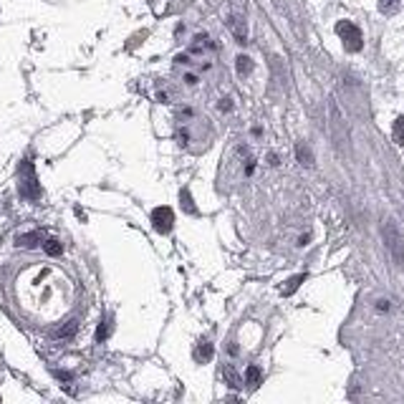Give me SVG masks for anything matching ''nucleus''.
I'll return each mask as SVG.
<instances>
[{"label":"nucleus","instance_id":"1","mask_svg":"<svg viewBox=\"0 0 404 404\" xmlns=\"http://www.w3.org/2000/svg\"><path fill=\"white\" fill-rule=\"evenodd\" d=\"M336 33H339V38L343 41V48H346L349 53L361 51L364 38H361V31H359L351 21H339V23H336Z\"/></svg>","mask_w":404,"mask_h":404},{"label":"nucleus","instance_id":"2","mask_svg":"<svg viewBox=\"0 0 404 404\" xmlns=\"http://www.w3.org/2000/svg\"><path fill=\"white\" fill-rule=\"evenodd\" d=\"M172 222H175V215H172L169 207H157L155 213H152V225H155L159 233H169Z\"/></svg>","mask_w":404,"mask_h":404},{"label":"nucleus","instance_id":"3","mask_svg":"<svg viewBox=\"0 0 404 404\" xmlns=\"http://www.w3.org/2000/svg\"><path fill=\"white\" fill-rule=\"evenodd\" d=\"M384 235H387V245L392 248V253H394V260L399 263V265H404V250H402V240H399V233L389 225L387 230H384Z\"/></svg>","mask_w":404,"mask_h":404},{"label":"nucleus","instance_id":"4","mask_svg":"<svg viewBox=\"0 0 404 404\" xmlns=\"http://www.w3.org/2000/svg\"><path fill=\"white\" fill-rule=\"evenodd\" d=\"M21 187H23V195H26V197H38L35 175H33V169H31V164H28V162L23 164V182H21Z\"/></svg>","mask_w":404,"mask_h":404},{"label":"nucleus","instance_id":"5","mask_svg":"<svg viewBox=\"0 0 404 404\" xmlns=\"http://www.w3.org/2000/svg\"><path fill=\"white\" fill-rule=\"evenodd\" d=\"M215 356V346L210 341H200L197 343V349H195V359L200 361V364H207L210 359Z\"/></svg>","mask_w":404,"mask_h":404},{"label":"nucleus","instance_id":"6","mask_svg":"<svg viewBox=\"0 0 404 404\" xmlns=\"http://www.w3.org/2000/svg\"><path fill=\"white\" fill-rule=\"evenodd\" d=\"M230 28H233V33H235L238 43H248V28H245V21H243L240 15H238V18H233Z\"/></svg>","mask_w":404,"mask_h":404},{"label":"nucleus","instance_id":"7","mask_svg":"<svg viewBox=\"0 0 404 404\" xmlns=\"http://www.w3.org/2000/svg\"><path fill=\"white\" fill-rule=\"evenodd\" d=\"M306 280V273H298V276H293V278H288L285 280V285L280 288V293L283 296H291V293H296L298 288H301V283Z\"/></svg>","mask_w":404,"mask_h":404},{"label":"nucleus","instance_id":"8","mask_svg":"<svg viewBox=\"0 0 404 404\" xmlns=\"http://www.w3.org/2000/svg\"><path fill=\"white\" fill-rule=\"evenodd\" d=\"M260 379H263V372H260V367L250 364V367H248V372H245V384L255 389V387L260 384Z\"/></svg>","mask_w":404,"mask_h":404},{"label":"nucleus","instance_id":"9","mask_svg":"<svg viewBox=\"0 0 404 404\" xmlns=\"http://www.w3.org/2000/svg\"><path fill=\"white\" fill-rule=\"evenodd\" d=\"M392 137H394V142H397L399 147H404V117H397V119H394Z\"/></svg>","mask_w":404,"mask_h":404},{"label":"nucleus","instance_id":"10","mask_svg":"<svg viewBox=\"0 0 404 404\" xmlns=\"http://www.w3.org/2000/svg\"><path fill=\"white\" fill-rule=\"evenodd\" d=\"M296 155H298V159H301L303 167H311L313 164V155L306 149V144H298V147H296Z\"/></svg>","mask_w":404,"mask_h":404},{"label":"nucleus","instance_id":"11","mask_svg":"<svg viewBox=\"0 0 404 404\" xmlns=\"http://www.w3.org/2000/svg\"><path fill=\"white\" fill-rule=\"evenodd\" d=\"M235 66H238V73H240V76H248L250 71H253V61H250L248 56H238Z\"/></svg>","mask_w":404,"mask_h":404},{"label":"nucleus","instance_id":"12","mask_svg":"<svg viewBox=\"0 0 404 404\" xmlns=\"http://www.w3.org/2000/svg\"><path fill=\"white\" fill-rule=\"evenodd\" d=\"M402 5V0H379V10L381 13H397Z\"/></svg>","mask_w":404,"mask_h":404},{"label":"nucleus","instance_id":"13","mask_svg":"<svg viewBox=\"0 0 404 404\" xmlns=\"http://www.w3.org/2000/svg\"><path fill=\"white\" fill-rule=\"evenodd\" d=\"M38 240H41V238H38L35 233H31V235H21V238H18V245H23V248H35Z\"/></svg>","mask_w":404,"mask_h":404},{"label":"nucleus","instance_id":"14","mask_svg":"<svg viewBox=\"0 0 404 404\" xmlns=\"http://www.w3.org/2000/svg\"><path fill=\"white\" fill-rule=\"evenodd\" d=\"M222 374H225V379H227L230 387H240V376H238V372H233V367H225Z\"/></svg>","mask_w":404,"mask_h":404},{"label":"nucleus","instance_id":"15","mask_svg":"<svg viewBox=\"0 0 404 404\" xmlns=\"http://www.w3.org/2000/svg\"><path fill=\"white\" fill-rule=\"evenodd\" d=\"M43 248H46V253H48V255H61V243H59V240H53V238H51V240H46V243H43Z\"/></svg>","mask_w":404,"mask_h":404},{"label":"nucleus","instance_id":"16","mask_svg":"<svg viewBox=\"0 0 404 404\" xmlns=\"http://www.w3.org/2000/svg\"><path fill=\"white\" fill-rule=\"evenodd\" d=\"M182 207H185L189 215H192V213L197 215V207H195V202H192V197H189V192H187V189H182Z\"/></svg>","mask_w":404,"mask_h":404},{"label":"nucleus","instance_id":"17","mask_svg":"<svg viewBox=\"0 0 404 404\" xmlns=\"http://www.w3.org/2000/svg\"><path fill=\"white\" fill-rule=\"evenodd\" d=\"M220 109H222V111H230V109H233L230 99H222V101H220Z\"/></svg>","mask_w":404,"mask_h":404},{"label":"nucleus","instance_id":"18","mask_svg":"<svg viewBox=\"0 0 404 404\" xmlns=\"http://www.w3.org/2000/svg\"><path fill=\"white\" fill-rule=\"evenodd\" d=\"M376 309H379V311H389V301H379Z\"/></svg>","mask_w":404,"mask_h":404},{"label":"nucleus","instance_id":"19","mask_svg":"<svg viewBox=\"0 0 404 404\" xmlns=\"http://www.w3.org/2000/svg\"><path fill=\"white\" fill-rule=\"evenodd\" d=\"M185 81H187V84H189V86H195V84H197V76H192V73H187V76H185Z\"/></svg>","mask_w":404,"mask_h":404},{"label":"nucleus","instance_id":"20","mask_svg":"<svg viewBox=\"0 0 404 404\" xmlns=\"http://www.w3.org/2000/svg\"><path fill=\"white\" fill-rule=\"evenodd\" d=\"M298 245H301V248L309 245V235H301V238H298Z\"/></svg>","mask_w":404,"mask_h":404},{"label":"nucleus","instance_id":"21","mask_svg":"<svg viewBox=\"0 0 404 404\" xmlns=\"http://www.w3.org/2000/svg\"><path fill=\"white\" fill-rule=\"evenodd\" d=\"M227 351H230V354H235V356H238V343H230V346H227Z\"/></svg>","mask_w":404,"mask_h":404}]
</instances>
